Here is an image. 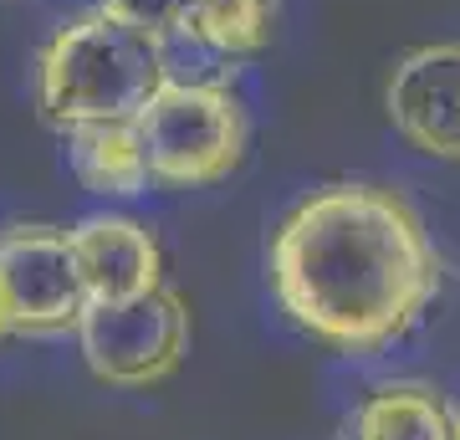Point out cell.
<instances>
[{"instance_id":"cell-2","label":"cell","mask_w":460,"mask_h":440,"mask_svg":"<svg viewBox=\"0 0 460 440\" xmlns=\"http://www.w3.org/2000/svg\"><path fill=\"white\" fill-rule=\"evenodd\" d=\"M169 77L174 67L159 36L93 5L41 47L36 108L57 133L77 123H138Z\"/></svg>"},{"instance_id":"cell-3","label":"cell","mask_w":460,"mask_h":440,"mask_svg":"<svg viewBox=\"0 0 460 440\" xmlns=\"http://www.w3.org/2000/svg\"><path fill=\"white\" fill-rule=\"evenodd\" d=\"M148 180L164 190H199L230 180L246 159V108L226 82L169 77L159 98L138 113Z\"/></svg>"},{"instance_id":"cell-12","label":"cell","mask_w":460,"mask_h":440,"mask_svg":"<svg viewBox=\"0 0 460 440\" xmlns=\"http://www.w3.org/2000/svg\"><path fill=\"white\" fill-rule=\"evenodd\" d=\"M456 440H460V409H456Z\"/></svg>"},{"instance_id":"cell-4","label":"cell","mask_w":460,"mask_h":440,"mask_svg":"<svg viewBox=\"0 0 460 440\" xmlns=\"http://www.w3.org/2000/svg\"><path fill=\"white\" fill-rule=\"evenodd\" d=\"M72 338L98 384L154 390L190 354V308L169 287H154L128 302H93Z\"/></svg>"},{"instance_id":"cell-10","label":"cell","mask_w":460,"mask_h":440,"mask_svg":"<svg viewBox=\"0 0 460 440\" xmlns=\"http://www.w3.org/2000/svg\"><path fill=\"white\" fill-rule=\"evenodd\" d=\"M277 31V0H190L184 41L226 57H251Z\"/></svg>"},{"instance_id":"cell-7","label":"cell","mask_w":460,"mask_h":440,"mask_svg":"<svg viewBox=\"0 0 460 440\" xmlns=\"http://www.w3.org/2000/svg\"><path fill=\"white\" fill-rule=\"evenodd\" d=\"M72 236V256L83 272L87 302H128L164 287V246L133 215H83Z\"/></svg>"},{"instance_id":"cell-1","label":"cell","mask_w":460,"mask_h":440,"mask_svg":"<svg viewBox=\"0 0 460 440\" xmlns=\"http://www.w3.org/2000/svg\"><path fill=\"white\" fill-rule=\"evenodd\" d=\"M445 261L425 215L389 184H323L271 236V292L307 338L374 359L440 297Z\"/></svg>"},{"instance_id":"cell-9","label":"cell","mask_w":460,"mask_h":440,"mask_svg":"<svg viewBox=\"0 0 460 440\" xmlns=\"http://www.w3.org/2000/svg\"><path fill=\"white\" fill-rule=\"evenodd\" d=\"M66 159L72 175L93 195H144L148 184V159L138 123H77L66 129Z\"/></svg>"},{"instance_id":"cell-8","label":"cell","mask_w":460,"mask_h":440,"mask_svg":"<svg viewBox=\"0 0 460 440\" xmlns=\"http://www.w3.org/2000/svg\"><path fill=\"white\" fill-rule=\"evenodd\" d=\"M343 440H456V409L425 379H394L348 415Z\"/></svg>"},{"instance_id":"cell-5","label":"cell","mask_w":460,"mask_h":440,"mask_svg":"<svg viewBox=\"0 0 460 440\" xmlns=\"http://www.w3.org/2000/svg\"><path fill=\"white\" fill-rule=\"evenodd\" d=\"M93 308L72 236L47 220L0 230V323L16 338H66Z\"/></svg>"},{"instance_id":"cell-11","label":"cell","mask_w":460,"mask_h":440,"mask_svg":"<svg viewBox=\"0 0 460 440\" xmlns=\"http://www.w3.org/2000/svg\"><path fill=\"white\" fill-rule=\"evenodd\" d=\"M102 11H113L118 21H128L138 31L159 36V41H184V11L190 0H98Z\"/></svg>"},{"instance_id":"cell-6","label":"cell","mask_w":460,"mask_h":440,"mask_svg":"<svg viewBox=\"0 0 460 440\" xmlns=\"http://www.w3.org/2000/svg\"><path fill=\"white\" fill-rule=\"evenodd\" d=\"M384 108L410 148L460 164V41H429L404 51L389 72Z\"/></svg>"},{"instance_id":"cell-13","label":"cell","mask_w":460,"mask_h":440,"mask_svg":"<svg viewBox=\"0 0 460 440\" xmlns=\"http://www.w3.org/2000/svg\"><path fill=\"white\" fill-rule=\"evenodd\" d=\"M0 338H5V323H0Z\"/></svg>"}]
</instances>
